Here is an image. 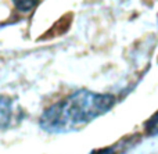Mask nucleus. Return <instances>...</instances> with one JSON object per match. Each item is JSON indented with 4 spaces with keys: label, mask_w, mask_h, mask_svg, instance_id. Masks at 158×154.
Masks as SVG:
<instances>
[{
    "label": "nucleus",
    "mask_w": 158,
    "mask_h": 154,
    "mask_svg": "<svg viewBox=\"0 0 158 154\" xmlns=\"http://www.w3.org/2000/svg\"><path fill=\"white\" fill-rule=\"evenodd\" d=\"M39 2L40 0H13L15 8L18 11H21V13H29V11H32L39 4Z\"/></svg>",
    "instance_id": "4"
},
{
    "label": "nucleus",
    "mask_w": 158,
    "mask_h": 154,
    "mask_svg": "<svg viewBox=\"0 0 158 154\" xmlns=\"http://www.w3.org/2000/svg\"><path fill=\"white\" fill-rule=\"evenodd\" d=\"M144 129H146V133H147L148 136L158 135V111L154 114V115H151L150 119L144 124Z\"/></svg>",
    "instance_id": "5"
},
{
    "label": "nucleus",
    "mask_w": 158,
    "mask_h": 154,
    "mask_svg": "<svg viewBox=\"0 0 158 154\" xmlns=\"http://www.w3.org/2000/svg\"><path fill=\"white\" fill-rule=\"evenodd\" d=\"M94 154H115V153L112 149H104V150H101V152H97Z\"/></svg>",
    "instance_id": "6"
},
{
    "label": "nucleus",
    "mask_w": 158,
    "mask_h": 154,
    "mask_svg": "<svg viewBox=\"0 0 158 154\" xmlns=\"http://www.w3.org/2000/svg\"><path fill=\"white\" fill-rule=\"evenodd\" d=\"M71 18H72V14H65L64 17H61V18L50 28V31L43 38H54V36L63 35L64 32H67V29H68L69 25H71Z\"/></svg>",
    "instance_id": "3"
},
{
    "label": "nucleus",
    "mask_w": 158,
    "mask_h": 154,
    "mask_svg": "<svg viewBox=\"0 0 158 154\" xmlns=\"http://www.w3.org/2000/svg\"><path fill=\"white\" fill-rule=\"evenodd\" d=\"M14 100L7 96L0 97V128H7L13 121Z\"/></svg>",
    "instance_id": "2"
},
{
    "label": "nucleus",
    "mask_w": 158,
    "mask_h": 154,
    "mask_svg": "<svg viewBox=\"0 0 158 154\" xmlns=\"http://www.w3.org/2000/svg\"><path fill=\"white\" fill-rule=\"evenodd\" d=\"M114 104L112 94L81 89L50 106L42 115L40 127L49 132H68L106 114Z\"/></svg>",
    "instance_id": "1"
}]
</instances>
